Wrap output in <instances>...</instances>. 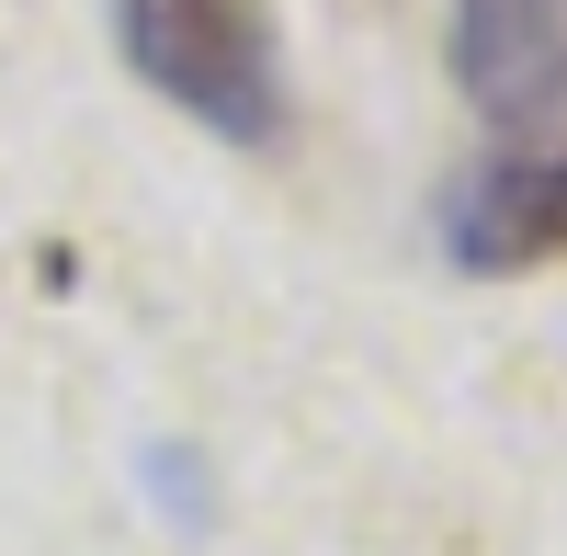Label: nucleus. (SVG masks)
<instances>
[{
	"instance_id": "f257e3e1",
	"label": "nucleus",
	"mask_w": 567,
	"mask_h": 556,
	"mask_svg": "<svg viewBox=\"0 0 567 556\" xmlns=\"http://www.w3.org/2000/svg\"><path fill=\"white\" fill-rule=\"evenodd\" d=\"M432 227H443V261L488 272V285L567 261V58L523 91V103L488 114V148L454 171V194H443Z\"/></svg>"
},
{
	"instance_id": "f03ea898",
	"label": "nucleus",
	"mask_w": 567,
	"mask_h": 556,
	"mask_svg": "<svg viewBox=\"0 0 567 556\" xmlns=\"http://www.w3.org/2000/svg\"><path fill=\"white\" fill-rule=\"evenodd\" d=\"M114 45L171 114H194L227 148H272L284 136L272 0H114Z\"/></svg>"
},
{
	"instance_id": "7ed1b4c3",
	"label": "nucleus",
	"mask_w": 567,
	"mask_h": 556,
	"mask_svg": "<svg viewBox=\"0 0 567 556\" xmlns=\"http://www.w3.org/2000/svg\"><path fill=\"white\" fill-rule=\"evenodd\" d=\"M567 58V0H454V80L465 103L499 114Z\"/></svg>"
}]
</instances>
